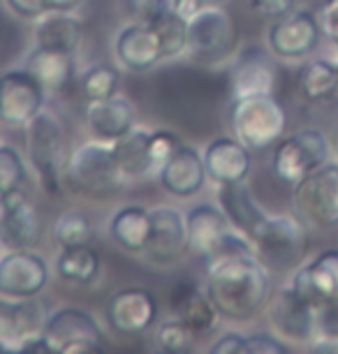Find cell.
Here are the masks:
<instances>
[{"mask_svg":"<svg viewBox=\"0 0 338 354\" xmlns=\"http://www.w3.org/2000/svg\"><path fill=\"white\" fill-rule=\"evenodd\" d=\"M156 347L160 352L167 354H188L197 347V338L195 333L188 329V324L183 322L181 317L169 315L167 319H160L156 324Z\"/></svg>","mask_w":338,"mask_h":354,"instance_id":"35","label":"cell"},{"mask_svg":"<svg viewBox=\"0 0 338 354\" xmlns=\"http://www.w3.org/2000/svg\"><path fill=\"white\" fill-rule=\"evenodd\" d=\"M322 28L317 15L310 10H294L276 19L267 28V49L285 63L308 61L322 44Z\"/></svg>","mask_w":338,"mask_h":354,"instance_id":"12","label":"cell"},{"mask_svg":"<svg viewBox=\"0 0 338 354\" xmlns=\"http://www.w3.org/2000/svg\"><path fill=\"white\" fill-rule=\"evenodd\" d=\"M151 216H153V230H151L149 245L142 257L160 269L181 264L190 252L185 213L178 211L176 206L160 204L151 209Z\"/></svg>","mask_w":338,"mask_h":354,"instance_id":"17","label":"cell"},{"mask_svg":"<svg viewBox=\"0 0 338 354\" xmlns=\"http://www.w3.org/2000/svg\"><path fill=\"white\" fill-rule=\"evenodd\" d=\"M3 3L8 5V10L12 15H17L21 19H30V21L46 12L42 0H3Z\"/></svg>","mask_w":338,"mask_h":354,"instance_id":"44","label":"cell"},{"mask_svg":"<svg viewBox=\"0 0 338 354\" xmlns=\"http://www.w3.org/2000/svg\"><path fill=\"white\" fill-rule=\"evenodd\" d=\"M79 88L86 102H97V100H107L116 95L121 88V72L114 65L97 63L84 70L82 79H79Z\"/></svg>","mask_w":338,"mask_h":354,"instance_id":"34","label":"cell"},{"mask_svg":"<svg viewBox=\"0 0 338 354\" xmlns=\"http://www.w3.org/2000/svg\"><path fill=\"white\" fill-rule=\"evenodd\" d=\"M51 239L58 248H77L88 245L95 239V223L84 209H65L56 218Z\"/></svg>","mask_w":338,"mask_h":354,"instance_id":"33","label":"cell"},{"mask_svg":"<svg viewBox=\"0 0 338 354\" xmlns=\"http://www.w3.org/2000/svg\"><path fill=\"white\" fill-rule=\"evenodd\" d=\"M128 10L130 21L153 26L162 17H167L169 12H174V0H128Z\"/></svg>","mask_w":338,"mask_h":354,"instance_id":"38","label":"cell"},{"mask_svg":"<svg viewBox=\"0 0 338 354\" xmlns=\"http://www.w3.org/2000/svg\"><path fill=\"white\" fill-rule=\"evenodd\" d=\"M65 185L79 197H104L125 185L114 144L91 139L70 153Z\"/></svg>","mask_w":338,"mask_h":354,"instance_id":"4","label":"cell"},{"mask_svg":"<svg viewBox=\"0 0 338 354\" xmlns=\"http://www.w3.org/2000/svg\"><path fill=\"white\" fill-rule=\"evenodd\" d=\"M246 8L262 21H276L297 10V0H246Z\"/></svg>","mask_w":338,"mask_h":354,"instance_id":"40","label":"cell"},{"mask_svg":"<svg viewBox=\"0 0 338 354\" xmlns=\"http://www.w3.org/2000/svg\"><path fill=\"white\" fill-rule=\"evenodd\" d=\"M28 188V165L12 144H0V195Z\"/></svg>","mask_w":338,"mask_h":354,"instance_id":"37","label":"cell"},{"mask_svg":"<svg viewBox=\"0 0 338 354\" xmlns=\"http://www.w3.org/2000/svg\"><path fill=\"white\" fill-rule=\"evenodd\" d=\"M42 236V220L32 204L28 188L0 195V248L24 250L35 248Z\"/></svg>","mask_w":338,"mask_h":354,"instance_id":"18","label":"cell"},{"mask_svg":"<svg viewBox=\"0 0 338 354\" xmlns=\"http://www.w3.org/2000/svg\"><path fill=\"white\" fill-rule=\"evenodd\" d=\"M183 139L169 128H144L135 125L128 135L114 144L116 160L121 167L125 183L156 178L162 165Z\"/></svg>","mask_w":338,"mask_h":354,"instance_id":"6","label":"cell"},{"mask_svg":"<svg viewBox=\"0 0 338 354\" xmlns=\"http://www.w3.org/2000/svg\"><path fill=\"white\" fill-rule=\"evenodd\" d=\"M0 352H3V347H0Z\"/></svg>","mask_w":338,"mask_h":354,"instance_id":"50","label":"cell"},{"mask_svg":"<svg viewBox=\"0 0 338 354\" xmlns=\"http://www.w3.org/2000/svg\"><path fill=\"white\" fill-rule=\"evenodd\" d=\"M46 317H49V310L39 301V297H0V347L3 352H17L26 338L44 333Z\"/></svg>","mask_w":338,"mask_h":354,"instance_id":"19","label":"cell"},{"mask_svg":"<svg viewBox=\"0 0 338 354\" xmlns=\"http://www.w3.org/2000/svg\"><path fill=\"white\" fill-rule=\"evenodd\" d=\"M44 336L51 340L56 354H88L107 350V333L93 313L77 306H61L49 310Z\"/></svg>","mask_w":338,"mask_h":354,"instance_id":"11","label":"cell"},{"mask_svg":"<svg viewBox=\"0 0 338 354\" xmlns=\"http://www.w3.org/2000/svg\"><path fill=\"white\" fill-rule=\"evenodd\" d=\"M204 292L209 294L223 319L250 322L267 310L274 283L271 271L255 252H236L209 262Z\"/></svg>","mask_w":338,"mask_h":354,"instance_id":"1","label":"cell"},{"mask_svg":"<svg viewBox=\"0 0 338 354\" xmlns=\"http://www.w3.org/2000/svg\"><path fill=\"white\" fill-rule=\"evenodd\" d=\"M331 160V144L320 128H301L283 137L271 156V171L281 183L294 185Z\"/></svg>","mask_w":338,"mask_h":354,"instance_id":"9","label":"cell"},{"mask_svg":"<svg viewBox=\"0 0 338 354\" xmlns=\"http://www.w3.org/2000/svg\"><path fill=\"white\" fill-rule=\"evenodd\" d=\"M250 241L255 255L271 273H292L306 262L308 230L306 223L292 213H269Z\"/></svg>","mask_w":338,"mask_h":354,"instance_id":"3","label":"cell"},{"mask_svg":"<svg viewBox=\"0 0 338 354\" xmlns=\"http://www.w3.org/2000/svg\"><path fill=\"white\" fill-rule=\"evenodd\" d=\"M169 313L181 317L197 338H211L220 329L223 315L218 313L204 287L178 283L169 294Z\"/></svg>","mask_w":338,"mask_h":354,"instance_id":"25","label":"cell"},{"mask_svg":"<svg viewBox=\"0 0 338 354\" xmlns=\"http://www.w3.org/2000/svg\"><path fill=\"white\" fill-rule=\"evenodd\" d=\"M336 65H338V63H336Z\"/></svg>","mask_w":338,"mask_h":354,"instance_id":"51","label":"cell"},{"mask_svg":"<svg viewBox=\"0 0 338 354\" xmlns=\"http://www.w3.org/2000/svg\"><path fill=\"white\" fill-rule=\"evenodd\" d=\"M278 84V70L271 51L248 46L236 56L232 68V100L250 97V95H274Z\"/></svg>","mask_w":338,"mask_h":354,"instance_id":"23","label":"cell"},{"mask_svg":"<svg viewBox=\"0 0 338 354\" xmlns=\"http://www.w3.org/2000/svg\"><path fill=\"white\" fill-rule=\"evenodd\" d=\"M46 10H56V12H77L79 5L84 0H42Z\"/></svg>","mask_w":338,"mask_h":354,"instance_id":"47","label":"cell"},{"mask_svg":"<svg viewBox=\"0 0 338 354\" xmlns=\"http://www.w3.org/2000/svg\"><path fill=\"white\" fill-rule=\"evenodd\" d=\"M21 68L28 70L30 75L42 84L46 95H51V93L56 95V93H61L65 86L72 82V77H75V56L32 46L24 56Z\"/></svg>","mask_w":338,"mask_h":354,"instance_id":"30","label":"cell"},{"mask_svg":"<svg viewBox=\"0 0 338 354\" xmlns=\"http://www.w3.org/2000/svg\"><path fill=\"white\" fill-rule=\"evenodd\" d=\"M229 125L234 135L250 151H264L285 137L288 113L276 95H250L232 100Z\"/></svg>","mask_w":338,"mask_h":354,"instance_id":"7","label":"cell"},{"mask_svg":"<svg viewBox=\"0 0 338 354\" xmlns=\"http://www.w3.org/2000/svg\"><path fill=\"white\" fill-rule=\"evenodd\" d=\"M299 93L310 104L334 102L338 97V65L327 58H310L299 72Z\"/></svg>","mask_w":338,"mask_h":354,"instance_id":"32","label":"cell"},{"mask_svg":"<svg viewBox=\"0 0 338 354\" xmlns=\"http://www.w3.org/2000/svg\"><path fill=\"white\" fill-rule=\"evenodd\" d=\"M204 5H207V0H174V12L188 21V19L195 17Z\"/></svg>","mask_w":338,"mask_h":354,"instance_id":"45","label":"cell"},{"mask_svg":"<svg viewBox=\"0 0 338 354\" xmlns=\"http://www.w3.org/2000/svg\"><path fill=\"white\" fill-rule=\"evenodd\" d=\"M292 206L306 225L329 230L338 225V162L329 160L292 185Z\"/></svg>","mask_w":338,"mask_h":354,"instance_id":"10","label":"cell"},{"mask_svg":"<svg viewBox=\"0 0 338 354\" xmlns=\"http://www.w3.org/2000/svg\"><path fill=\"white\" fill-rule=\"evenodd\" d=\"M290 285L315 308L338 299V248L317 252L292 271Z\"/></svg>","mask_w":338,"mask_h":354,"instance_id":"21","label":"cell"},{"mask_svg":"<svg viewBox=\"0 0 338 354\" xmlns=\"http://www.w3.org/2000/svg\"><path fill=\"white\" fill-rule=\"evenodd\" d=\"M207 3H225V0H207Z\"/></svg>","mask_w":338,"mask_h":354,"instance_id":"48","label":"cell"},{"mask_svg":"<svg viewBox=\"0 0 338 354\" xmlns=\"http://www.w3.org/2000/svg\"><path fill=\"white\" fill-rule=\"evenodd\" d=\"M46 106V91L28 70L15 68L0 75V123L26 128Z\"/></svg>","mask_w":338,"mask_h":354,"instance_id":"14","label":"cell"},{"mask_svg":"<svg viewBox=\"0 0 338 354\" xmlns=\"http://www.w3.org/2000/svg\"><path fill=\"white\" fill-rule=\"evenodd\" d=\"M158 39L162 44L165 61H176L188 53V21L178 17L176 12H169L160 21L153 24Z\"/></svg>","mask_w":338,"mask_h":354,"instance_id":"36","label":"cell"},{"mask_svg":"<svg viewBox=\"0 0 338 354\" xmlns=\"http://www.w3.org/2000/svg\"><path fill=\"white\" fill-rule=\"evenodd\" d=\"M56 276L70 285H91L102 271V259L93 245H77V248H58L54 262Z\"/></svg>","mask_w":338,"mask_h":354,"instance_id":"31","label":"cell"},{"mask_svg":"<svg viewBox=\"0 0 338 354\" xmlns=\"http://www.w3.org/2000/svg\"><path fill=\"white\" fill-rule=\"evenodd\" d=\"M70 153L68 132L61 116L44 106L26 125V156L39 190H44L46 195H61Z\"/></svg>","mask_w":338,"mask_h":354,"instance_id":"2","label":"cell"},{"mask_svg":"<svg viewBox=\"0 0 338 354\" xmlns=\"http://www.w3.org/2000/svg\"><path fill=\"white\" fill-rule=\"evenodd\" d=\"M336 146H338V132H336Z\"/></svg>","mask_w":338,"mask_h":354,"instance_id":"49","label":"cell"},{"mask_svg":"<svg viewBox=\"0 0 338 354\" xmlns=\"http://www.w3.org/2000/svg\"><path fill=\"white\" fill-rule=\"evenodd\" d=\"M310 352L338 354V336H317L310 340Z\"/></svg>","mask_w":338,"mask_h":354,"instance_id":"46","label":"cell"},{"mask_svg":"<svg viewBox=\"0 0 338 354\" xmlns=\"http://www.w3.org/2000/svg\"><path fill=\"white\" fill-rule=\"evenodd\" d=\"M51 280V266L35 248L5 250L0 255V297H39Z\"/></svg>","mask_w":338,"mask_h":354,"instance_id":"13","label":"cell"},{"mask_svg":"<svg viewBox=\"0 0 338 354\" xmlns=\"http://www.w3.org/2000/svg\"><path fill=\"white\" fill-rule=\"evenodd\" d=\"M317 21H320L324 39L338 46V0H324L317 12Z\"/></svg>","mask_w":338,"mask_h":354,"instance_id":"41","label":"cell"},{"mask_svg":"<svg viewBox=\"0 0 338 354\" xmlns=\"http://www.w3.org/2000/svg\"><path fill=\"white\" fill-rule=\"evenodd\" d=\"M156 178L162 185V190L171 197L190 199L200 195L209 178L202 151L181 142L176 146V151L169 156L167 162L162 165V169L158 171Z\"/></svg>","mask_w":338,"mask_h":354,"instance_id":"22","label":"cell"},{"mask_svg":"<svg viewBox=\"0 0 338 354\" xmlns=\"http://www.w3.org/2000/svg\"><path fill=\"white\" fill-rule=\"evenodd\" d=\"M248 146H243L236 137H216L204 146L202 158L207 167V176L216 185L241 183L248 178L253 156Z\"/></svg>","mask_w":338,"mask_h":354,"instance_id":"26","label":"cell"},{"mask_svg":"<svg viewBox=\"0 0 338 354\" xmlns=\"http://www.w3.org/2000/svg\"><path fill=\"white\" fill-rule=\"evenodd\" d=\"M267 315L274 331L288 343H310L317 338V308L299 297L290 283L274 290Z\"/></svg>","mask_w":338,"mask_h":354,"instance_id":"15","label":"cell"},{"mask_svg":"<svg viewBox=\"0 0 338 354\" xmlns=\"http://www.w3.org/2000/svg\"><path fill=\"white\" fill-rule=\"evenodd\" d=\"M190 250L202 255L207 262L218 257L236 255V252H255L253 241L234 230L223 206L216 202H197L185 211Z\"/></svg>","mask_w":338,"mask_h":354,"instance_id":"5","label":"cell"},{"mask_svg":"<svg viewBox=\"0 0 338 354\" xmlns=\"http://www.w3.org/2000/svg\"><path fill=\"white\" fill-rule=\"evenodd\" d=\"M84 118L93 139L116 144L118 139L125 137L137 125V109L128 95L116 93V95L107 100L86 102Z\"/></svg>","mask_w":338,"mask_h":354,"instance_id":"24","label":"cell"},{"mask_svg":"<svg viewBox=\"0 0 338 354\" xmlns=\"http://www.w3.org/2000/svg\"><path fill=\"white\" fill-rule=\"evenodd\" d=\"M317 336H338V299L317 308Z\"/></svg>","mask_w":338,"mask_h":354,"instance_id":"43","label":"cell"},{"mask_svg":"<svg viewBox=\"0 0 338 354\" xmlns=\"http://www.w3.org/2000/svg\"><path fill=\"white\" fill-rule=\"evenodd\" d=\"M104 317L111 329L121 336H142L158 324L160 301L147 287H123L109 297Z\"/></svg>","mask_w":338,"mask_h":354,"instance_id":"16","label":"cell"},{"mask_svg":"<svg viewBox=\"0 0 338 354\" xmlns=\"http://www.w3.org/2000/svg\"><path fill=\"white\" fill-rule=\"evenodd\" d=\"M238 30L223 3H207L188 19V56L202 63H223L236 53Z\"/></svg>","mask_w":338,"mask_h":354,"instance_id":"8","label":"cell"},{"mask_svg":"<svg viewBox=\"0 0 338 354\" xmlns=\"http://www.w3.org/2000/svg\"><path fill=\"white\" fill-rule=\"evenodd\" d=\"M84 21L77 12L46 10L32 19V46L77 56L84 44Z\"/></svg>","mask_w":338,"mask_h":354,"instance_id":"27","label":"cell"},{"mask_svg":"<svg viewBox=\"0 0 338 354\" xmlns=\"http://www.w3.org/2000/svg\"><path fill=\"white\" fill-rule=\"evenodd\" d=\"M218 204L223 206L225 216L229 218L234 230L246 234L248 239H253L257 227L269 216V213L262 209V204L255 199L253 190L248 188L246 181L218 185Z\"/></svg>","mask_w":338,"mask_h":354,"instance_id":"29","label":"cell"},{"mask_svg":"<svg viewBox=\"0 0 338 354\" xmlns=\"http://www.w3.org/2000/svg\"><path fill=\"white\" fill-rule=\"evenodd\" d=\"M292 345L288 343L285 338H281L278 333L274 331H255V333H248V340H246V354H283V352H290Z\"/></svg>","mask_w":338,"mask_h":354,"instance_id":"39","label":"cell"},{"mask_svg":"<svg viewBox=\"0 0 338 354\" xmlns=\"http://www.w3.org/2000/svg\"><path fill=\"white\" fill-rule=\"evenodd\" d=\"M151 230H153V216H151V209L142 204L118 206L107 223L109 239L130 255H144Z\"/></svg>","mask_w":338,"mask_h":354,"instance_id":"28","label":"cell"},{"mask_svg":"<svg viewBox=\"0 0 338 354\" xmlns=\"http://www.w3.org/2000/svg\"><path fill=\"white\" fill-rule=\"evenodd\" d=\"M114 58L130 72H151L165 63L162 44L153 26L130 21L118 28L114 37Z\"/></svg>","mask_w":338,"mask_h":354,"instance_id":"20","label":"cell"},{"mask_svg":"<svg viewBox=\"0 0 338 354\" xmlns=\"http://www.w3.org/2000/svg\"><path fill=\"white\" fill-rule=\"evenodd\" d=\"M246 340L248 333L241 331H225L216 336L214 343L209 345V352L214 354H246Z\"/></svg>","mask_w":338,"mask_h":354,"instance_id":"42","label":"cell"}]
</instances>
